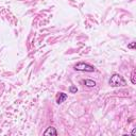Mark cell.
<instances>
[{
	"label": "cell",
	"instance_id": "1",
	"mask_svg": "<svg viewBox=\"0 0 136 136\" xmlns=\"http://www.w3.org/2000/svg\"><path fill=\"white\" fill-rule=\"evenodd\" d=\"M110 85L113 86V87H118V86H126L127 85V82L126 80L118 73H115V74H113L110 79V81H108Z\"/></svg>",
	"mask_w": 136,
	"mask_h": 136
},
{
	"label": "cell",
	"instance_id": "2",
	"mask_svg": "<svg viewBox=\"0 0 136 136\" xmlns=\"http://www.w3.org/2000/svg\"><path fill=\"white\" fill-rule=\"evenodd\" d=\"M74 69L78 70V71H87V72H93L95 71V67L89 65L87 63H78L76 66H74Z\"/></svg>",
	"mask_w": 136,
	"mask_h": 136
},
{
	"label": "cell",
	"instance_id": "3",
	"mask_svg": "<svg viewBox=\"0 0 136 136\" xmlns=\"http://www.w3.org/2000/svg\"><path fill=\"white\" fill-rule=\"evenodd\" d=\"M66 98H67V95H66V94L60 93V94L58 95V97H56V103H59V104L63 103V102L66 100Z\"/></svg>",
	"mask_w": 136,
	"mask_h": 136
},
{
	"label": "cell",
	"instance_id": "4",
	"mask_svg": "<svg viewBox=\"0 0 136 136\" xmlns=\"http://www.w3.org/2000/svg\"><path fill=\"white\" fill-rule=\"evenodd\" d=\"M83 83H84L86 86H88V87H95V86H96V82L93 81V80H89V79H86V80H84Z\"/></svg>",
	"mask_w": 136,
	"mask_h": 136
},
{
	"label": "cell",
	"instance_id": "5",
	"mask_svg": "<svg viewBox=\"0 0 136 136\" xmlns=\"http://www.w3.org/2000/svg\"><path fill=\"white\" fill-rule=\"evenodd\" d=\"M44 134H45V135H50V134H51V135H56V134H58V132L55 131L54 128H48L46 131L44 132Z\"/></svg>",
	"mask_w": 136,
	"mask_h": 136
},
{
	"label": "cell",
	"instance_id": "6",
	"mask_svg": "<svg viewBox=\"0 0 136 136\" xmlns=\"http://www.w3.org/2000/svg\"><path fill=\"white\" fill-rule=\"evenodd\" d=\"M69 92H70L71 94H76V93L78 92V88H77L76 86H70V88H69Z\"/></svg>",
	"mask_w": 136,
	"mask_h": 136
},
{
	"label": "cell",
	"instance_id": "7",
	"mask_svg": "<svg viewBox=\"0 0 136 136\" xmlns=\"http://www.w3.org/2000/svg\"><path fill=\"white\" fill-rule=\"evenodd\" d=\"M134 77H135V70L132 72V83H133V84H135V79H134Z\"/></svg>",
	"mask_w": 136,
	"mask_h": 136
},
{
	"label": "cell",
	"instance_id": "8",
	"mask_svg": "<svg viewBox=\"0 0 136 136\" xmlns=\"http://www.w3.org/2000/svg\"><path fill=\"white\" fill-rule=\"evenodd\" d=\"M128 47H129V48H134V47H135V43H132V44H130Z\"/></svg>",
	"mask_w": 136,
	"mask_h": 136
}]
</instances>
